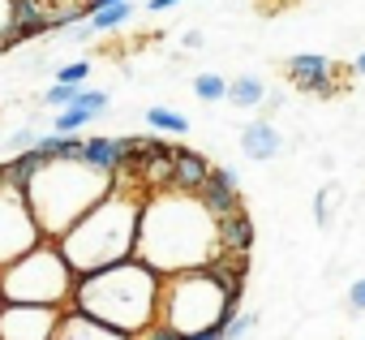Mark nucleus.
I'll return each mask as SVG.
<instances>
[{
	"label": "nucleus",
	"instance_id": "f257e3e1",
	"mask_svg": "<svg viewBox=\"0 0 365 340\" xmlns=\"http://www.w3.org/2000/svg\"><path fill=\"white\" fill-rule=\"evenodd\" d=\"M138 263H146L155 276H180L198 271L224 259L220 250V220L198 203V194H146L138 216Z\"/></svg>",
	"mask_w": 365,
	"mask_h": 340
},
{
	"label": "nucleus",
	"instance_id": "f03ea898",
	"mask_svg": "<svg viewBox=\"0 0 365 340\" xmlns=\"http://www.w3.org/2000/svg\"><path fill=\"white\" fill-rule=\"evenodd\" d=\"M159 284H163V276H155L146 263L125 259V263L103 267L95 276H78V284H73V310L138 340L142 331L155 327Z\"/></svg>",
	"mask_w": 365,
	"mask_h": 340
},
{
	"label": "nucleus",
	"instance_id": "7ed1b4c3",
	"mask_svg": "<svg viewBox=\"0 0 365 340\" xmlns=\"http://www.w3.org/2000/svg\"><path fill=\"white\" fill-rule=\"evenodd\" d=\"M138 190H112L99 207H91L61 241L56 250L73 267V276H95L103 267H116L133 259L138 250V216H142Z\"/></svg>",
	"mask_w": 365,
	"mask_h": 340
},
{
	"label": "nucleus",
	"instance_id": "20e7f679",
	"mask_svg": "<svg viewBox=\"0 0 365 340\" xmlns=\"http://www.w3.org/2000/svg\"><path fill=\"white\" fill-rule=\"evenodd\" d=\"M116 190V177L95 173L91 164H43L39 177L26 190L31 216L43 233V241H61L91 207H99Z\"/></svg>",
	"mask_w": 365,
	"mask_h": 340
},
{
	"label": "nucleus",
	"instance_id": "39448f33",
	"mask_svg": "<svg viewBox=\"0 0 365 340\" xmlns=\"http://www.w3.org/2000/svg\"><path fill=\"white\" fill-rule=\"evenodd\" d=\"M232 319L228 310V284L220 263L198 267V271H180V276H163L159 284V314L155 323L176 331V336H198V331H215Z\"/></svg>",
	"mask_w": 365,
	"mask_h": 340
},
{
	"label": "nucleus",
	"instance_id": "423d86ee",
	"mask_svg": "<svg viewBox=\"0 0 365 340\" xmlns=\"http://www.w3.org/2000/svg\"><path fill=\"white\" fill-rule=\"evenodd\" d=\"M73 284H78V276L65 263V254L56 250V241H39L31 254H22L18 263L0 271V301L65 310L73 301Z\"/></svg>",
	"mask_w": 365,
	"mask_h": 340
},
{
	"label": "nucleus",
	"instance_id": "0eeeda50",
	"mask_svg": "<svg viewBox=\"0 0 365 340\" xmlns=\"http://www.w3.org/2000/svg\"><path fill=\"white\" fill-rule=\"evenodd\" d=\"M39 241H43V233H39V224L31 216L26 194L0 186V271L9 263H18L22 254H31Z\"/></svg>",
	"mask_w": 365,
	"mask_h": 340
},
{
	"label": "nucleus",
	"instance_id": "6e6552de",
	"mask_svg": "<svg viewBox=\"0 0 365 340\" xmlns=\"http://www.w3.org/2000/svg\"><path fill=\"white\" fill-rule=\"evenodd\" d=\"M61 314L48 306H0V340H52Z\"/></svg>",
	"mask_w": 365,
	"mask_h": 340
},
{
	"label": "nucleus",
	"instance_id": "1a4fd4ad",
	"mask_svg": "<svg viewBox=\"0 0 365 340\" xmlns=\"http://www.w3.org/2000/svg\"><path fill=\"white\" fill-rule=\"evenodd\" d=\"M198 203L215 216V220H228L241 211V199H237V168H211L207 186L198 190Z\"/></svg>",
	"mask_w": 365,
	"mask_h": 340
},
{
	"label": "nucleus",
	"instance_id": "9d476101",
	"mask_svg": "<svg viewBox=\"0 0 365 340\" xmlns=\"http://www.w3.org/2000/svg\"><path fill=\"white\" fill-rule=\"evenodd\" d=\"M331 74H335V65L318 52H297L288 61V78L309 95H331Z\"/></svg>",
	"mask_w": 365,
	"mask_h": 340
},
{
	"label": "nucleus",
	"instance_id": "9b49d317",
	"mask_svg": "<svg viewBox=\"0 0 365 340\" xmlns=\"http://www.w3.org/2000/svg\"><path fill=\"white\" fill-rule=\"evenodd\" d=\"M211 177V159L202 151H190V146H176V159H172V190L176 194H198Z\"/></svg>",
	"mask_w": 365,
	"mask_h": 340
},
{
	"label": "nucleus",
	"instance_id": "f8f14e48",
	"mask_svg": "<svg viewBox=\"0 0 365 340\" xmlns=\"http://www.w3.org/2000/svg\"><path fill=\"white\" fill-rule=\"evenodd\" d=\"M241 151H245V159L267 164V159H275V155L284 151V138H279V129H275L271 121H250V125L241 129Z\"/></svg>",
	"mask_w": 365,
	"mask_h": 340
},
{
	"label": "nucleus",
	"instance_id": "ddd939ff",
	"mask_svg": "<svg viewBox=\"0 0 365 340\" xmlns=\"http://www.w3.org/2000/svg\"><path fill=\"white\" fill-rule=\"evenodd\" d=\"M9 31L14 39H35V35H48L52 31V18L48 9L39 5V0H14V9H9Z\"/></svg>",
	"mask_w": 365,
	"mask_h": 340
},
{
	"label": "nucleus",
	"instance_id": "4468645a",
	"mask_svg": "<svg viewBox=\"0 0 365 340\" xmlns=\"http://www.w3.org/2000/svg\"><path fill=\"white\" fill-rule=\"evenodd\" d=\"M52 340H133V336L112 331V327H103V323L78 314V310H65L61 323H56V336H52Z\"/></svg>",
	"mask_w": 365,
	"mask_h": 340
},
{
	"label": "nucleus",
	"instance_id": "2eb2a0df",
	"mask_svg": "<svg viewBox=\"0 0 365 340\" xmlns=\"http://www.w3.org/2000/svg\"><path fill=\"white\" fill-rule=\"evenodd\" d=\"M250 246H254V220H250V211L241 207L237 216L220 220V250H224V259H245Z\"/></svg>",
	"mask_w": 365,
	"mask_h": 340
},
{
	"label": "nucleus",
	"instance_id": "dca6fc26",
	"mask_svg": "<svg viewBox=\"0 0 365 340\" xmlns=\"http://www.w3.org/2000/svg\"><path fill=\"white\" fill-rule=\"evenodd\" d=\"M82 164H91L95 173L116 177V173H120V146H116V138H86V146H82Z\"/></svg>",
	"mask_w": 365,
	"mask_h": 340
},
{
	"label": "nucleus",
	"instance_id": "f3484780",
	"mask_svg": "<svg viewBox=\"0 0 365 340\" xmlns=\"http://www.w3.org/2000/svg\"><path fill=\"white\" fill-rule=\"evenodd\" d=\"M82 138L73 134V138H65V134H43L39 142H35V151L48 159V164H78L82 159Z\"/></svg>",
	"mask_w": 365,
	"mask_h": 340
},
{
	"label": "nucleus",
	"instance_id": "a211bd4d",
	"mask_svg": "<svg viewBox=\"0 0 365 340\" xmlns=\"http://www.w3.org/2000/svg\"><path fill=\"white\" fill-rule=\"evenodd\" d=\"M267 99V86H262V78H254V74H241V78H232L228 82V104L232 108H258Z\"/></svg>",
	"mask_w": 365,
	"mask_h": 340
},
{
	"label": "nucleus",
	"instance_id": "6ab92c4d",
	"mask_svg": "<svg viewBox=\"0 0 365 340\" xmlns=\"http://www.w3.org/2000/svg\"><path fill=\"white\" fill-rule=\"evenodd\" d=\"M146 125H150L159 138H163V134H190V116L176 112V108H163V104L146 108Z\"/></svg>",
	"mask_w": 365,
	"mask_h": 340
},
{
	"label": "nucleus",
	"instance_id": "aec40b11",
	"mask_svg": "<svg viewBox=\"0 0 365 340\" xmlns=\"http://www.w3.org/2000/svg\"><path fill=\"white\" fill-rule=\"evenodd\" d=\"M129 18H133V5L125 0V5H112V9H103V14H91V31H95V35H103V31L125 26Z\"/></svg>",
	"mask_w": 365,
	"mask_h": 340
},
{
	"label": "nucleus",
	"instance_id": "412c9836",
	"mask_svg": "<svg viewBox=\"0 0 365 340\" xmlns=\"http://www.w3.org/2000/svg\"><path fill=\"white\" fill-rule=\"evenodd\" d=\"M194 95H198L202 104L228 99V78H220V74H198V78H194Z\"/></svg>",
	"mask_w": 365,
	"mask_h": 340
},
{
	"label": "nucleus",
	"instance_id": "4be33fe9",
	"mask_svg": "<svg viewBox=\"0 0 365 340\" xmlns=\"http://www.w3.org/2000/svg\"><path fill=\"white\" fill-rule=\"evenodd\" d=\"M254 323H258V314H250V310H241L237 319H228V323L220 327V336H224V340H245V331H250Z\"/></svg>",
	"mask_w": 365,
	"mask_h": 340
},
{
	"label": "nucleus",
	"instance_id": "5701e85b",
	"mask_svg": "<svg viewBox=\"0 0 365 340\" xmlns=\"http://www.w3.org/2000/svg\"><path fill=\"white\" fill-rule=\"evenodd\" d=\"M78 95H82V86H65V82H56L43 99H48L52 108H61V112H65V108H73V104H78Z\"/></svg>",
	"mask_w": 365,
	"mask_h": 340
},
{
	"label": "nucleus",
	"instance_id": "b1692460",
	"mask_svg": "<svg viewBox=\"0 0 365 340\" xmlns=\"http://www.w3.org/2000/svg\"><path fill=\"white\" fill-rule=\"evenodd\" d=\"M91 78V61H69L61 74H56V82H65V86H82Z\"/></svg>",
	"mask_w": 365,
	"mask_h": 340
},
{
	"label": "nucleus",
	"instance_id": "393cba45",
	"mask_svg": "<svg viewBox=\"0 0 365 340\" xmlns=\"http://www.w3.org/2000/svg\"><path fill=\"white\" fill-rule=\"evenodd\" d=\"M108 104H112V99H108V91H82V95H78V108H86L91 116H103V112H108Z\"/></svg>",
	"mask_w": 365,
	"mask_h": 340
},
{
	"label": "nucleus",
	"instance_id": "a878e982",
	"mask_svg": "<svg viewBox=\"0 0 365 340\" xmlns=\"http://www.w3.org/2000/svg\"><path fill=\"white\" fill-rule=\"evenodd\" d=\"M35 142H39V134H35V129H18V134L9 138V151H14V155H22V151H35Z\"/></svg>",
	"mask_w": 365,
	"mask_h": 340
},
{
	"label": "nucleus",
	"instance_id": "bb28decb",
	"mask_svg": "<svg viewBox=\"0 0 365 340\" xmlns=\"http://www.w3.org/2000/svg\"><path fill=\"white\" fill-rule=\"evenodd\" d=\"M348 306L361 314L365 310V280H352V289H348Z\"/></svg>",
	"mask_w": 365,
	"mask_h": 340
},
{
	"label": "nucleus",
	"instance_id": "cd10ccee",
	"mask_svg": "<svg viewBox=\"0 0 365 340\" xmlns=\"http://www.w3.org/2000/svg\"><path fill=\"white\" fill-rule=\"evenodd\" d=\"M138 340H185V336H176V331H168V327H159V323H155V327H150V331H142Z\"/></svg>",
	"mask_w": 365,
	"mask_h": 340
},
{
	"label": "nucleus",
	"instance_id": "c85d7f7f",
	"mask_svg": "<svg viewBox=\"0 0 365 340\" xmlns=\"http://www.w3.org/2000/svg\"><path fill=\"white\" fill-rule=\"evenodd\" d=\"M9 9H14V0H0V39L14 35V31H9Z\"/></svg>",
	"mask_w": 365,
	"mask_h": 340
},
{
	"label": "nucleus",
	"instance_id": "c756f323",
	"mask_svg": "<svg viewBox=\"0 0 365 340\" xmlns=\"http://www.w3.org/2000/svg\"><path fill=\"white\" fill-rule=\"evenodd\" d=\"M112 5H125V0H86V18H91V14H103V9H112Z\"/></svg>",
	"mask_w": 365,
	"mask_h": 340
},
{
	"label": "nucleus",
	"instance_id": "7c9ffc66",
	"mask_svg": "<svg viewBox=\"0 0 365 340\" xmlns=\"http://www.w3.org/2000/svg\"><path fill=\"white\" fill-rule=\"evenodd\" d=\"M314 220H318V224H327V190L314 199Z\"/></svg>",
	"mask_w": 365,
	"mask_h": 340
},
{
	"label": "nucleus",
	"instance_id": "2f4dec72",
	"mask_svg": "<svg viewBox=\"0 0 365 340\" xmlns=\"http://www.w3.org/2000/svg\"><path fill=\"white\" fill-rule=\"evenodd\" d=\"M176 5H180V0H146L150 14H163V9H176Z\"/></svg>",
	"mask_w": 365,
	"mask_h": 340
},
{
	"label": "nucleus",
	"instance_id": "473e14b6",
	"mask_svg": "<svg viewBox=\"0 0 365 340\" xmlns=\"http://www.w3.org/2000/svg\"><path fill=\"white\" fill-rule=\"evenodd\" d=\"M185 340H224V336H220V327H215V331H198V336H185Z\"/></svg>",
	"mask_w": 365,
	"mask_h": 340
},
{
	"label": "nucleus",
	"instance_id": "72a5a7b5",
	"mask_svg": "<svg viewBox=\"0 0 365 340\" xmlns=\"http://www.w3.org/2000/svg\"><path fill=\"white\" fill-rule=\"evenodd\" d=\"M356 74H361V78H365V52H361V56H356Z\"/></svg>",
	"mask_w": 365,
	"mask_h": 340
},
{
	"label": "nucleus",
	"instance_id": "f704fd0d",
	"mask_svg": "<svg viewBox=\"0 0 365 340\" xmlns=\"http://www.w3.org/2000/svg\"><path fill=\"white\" fill-rule=\"evenodd\" d=\"M0 306H5V301H0Z\"/></svg>",
	"mask_w": 365,
	"mask_h": 340
}]
</instances>
